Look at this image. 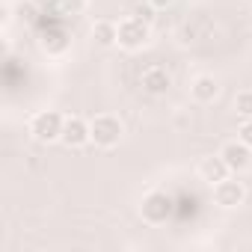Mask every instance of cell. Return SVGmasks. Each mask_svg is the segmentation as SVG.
Returning <instances> with one entry per match:
<instances>
[{"label": "cell", "mask_w": 252, "mask_h": 252, "mask_svg": "<svg viewBox=\"0 0 252 252\" xmlns=\"http://www.w3.org/2000/svg\"><path fill=\"white\" fill-rule=\"evenodd\" d=\"M63 125H65V116L57 113V110H42L30 119V134L33 140L39 143H57L63 137Z\"/></svg>", "instance_id": "obj_1"}, {"label": "cell", "mask_w": 252, "mask_h": 252, "mask_svg": "<svg viewBox=\"0 0 252 252\" xmlns=\"http://www.w3.org/2000/svg\"><path fill=\"white\" fill-rule=\"evenodd\" d=\"M89 134H92V143L98 149H113L122 140V122L110 113H101L89 122Z\"/></svg>", "instance_id": "obj_2"}, {"label": "cell", "mask_w": 252, "mask_h": 252, "mask_svg": "<svg viewBox=\"0 0 252 252\" xmlns=\"http://www.w3.org/2000/svg\"><path fill=\"white\" fill-rule=\"evenodd\" d=\"M140 214L149 225H163L169 217H172V199L163 193V190H152L143 196L140 202Z\"/></svg>", "instance_id": "obj_3"}, {"label": "cell", "mask_w": 252, "mask_h": 252, "mask_svg": "<svg viewBox=\"0 0 252 252\" xmlns=\"http://www.w3.org/2000/svg\"><path fill=\"white\" fill-rule=\"evenodd\" d=\"M152 36V24H146L143 18L131 15V18H125L119 21V45L125 51H140Z\"/></svg>", "instance_id": "obj_4"}, {"label": "cell", "mask_w": 252, "mask_h": 252, "mask_svg": "<svg viewBox=\"0 0 252 252\" xmlns=\"http://www.w3.org/2000/svg\"><path fill=\"white\" fill-rule=\"evenodd\" d=\"M63 146L68 149H80L86 143H92V134H89V122L80 119V116H68L65 125H63V137H60Z\"/></svg>", "instance_id": "obj_5"}, {"label": "cell", "mask_w": 252, "mask_h": 252, "mask_svg": "<svg viewBox=\"0 0 252 252\" xmlns=\"http://www.w3.org/2000/svg\"><path fill=\"white\" fill-rule=\"evenodd\" d=\"M220 155H222V160L228 163L231 172H246V169L252 166V149H249L243 140H231V143H225V146L220 149Z\"/></svg>", "instance_id": "obj_6"}, {"label": "cell", "mask_w": 252, "mask_h": 252, "mask_svg": "<svg viewBox=\"0 0 252 252\" xmlns=\"http://www.w3.org/2000/svg\"><path fill=\"white\" fill-rule=\"evenodd\" d=\"M243 199H246V187L240 181L222 178V181L214 184V202L220 208H237V205H243Z\"/></svg>", "instance_id": "obj_7"}, {"label": "cell", "mask_w": 252, "mask_h": 252, "mask_svg": "<svg viewBox=\"0 0 252 252\" xmlns=\"http://www.w3.org/2000/svg\"><path fill=\"white\" fill-rule=\"evenodd\" d=\"M140 83H143V89H146L149 95H166L169 86H172V77H169V71H166L163 65H152V68L143 71Z\"/></svg>", "instance_id": "obj_8"}, {"label": "cell", "mask_w": 252, "mask_h": 252, "mask_svg": "<svg viewBox=\"0 0 252 252\" xmlns=\"http://www.w3.org/2000/svg\"><path fill=\"white\" fill-rule=\"evenodd\" d=\"M190 95H193V101H196V104H214V101H217V95H220V83H217L214 77L202 74V77H196V80H193Z\"/></svg>", "instance_id": "obj_9"}, {"label": "cell", "mask_w": 252, "mask_h": 252, "mask_svg": "<svg viewBox=\"0 0 252 252\" xmlns=\"http://www.w3.org/2000/svg\"><path fill=\"white\" fill-rule=\"evenodd\" d=\"M199 172H202V178L214 187L217 181H222V178H228L231 175V169H228V163L222 160V155H214V158H205L202 160V166H199Z\"/></svg>", "instance_id": "obj_10"}, {"label": "cell", "mask_w": 252, "mask_h": 252, "mask_svg": "<svg viewBox=\"0 0 252 252\" xmlns=\"http://www.w3.org/2000/svg\"><path fill=\"white\" fill-rule=\"evenodd\" d=\"M92 36L101 48H110V45H119V24L113 21H95L92 24Z\"/></svg>", "instance_id": "obj_11"}, {"label": "cell", "mask_w": 252, "mask_h": 252, "mask_svg": "<svg viewBox=\"0 0 252 252\" xmlns=\"http://www.w3.org/2000/svg\"><path fill=\"white\" fill-rule=\"evenodd\" d=\"M234 110H237L243 119H252V89H246V92H240V95L234 98Z\"/></svg>", "instance_id": "obj_12"}, {"label": "cell", "mask_w": 252, "mask_h": 252, "mask_svg": "<svg viewBox=\"0 0 252 252\" xmlns=\"http://www.w3.org/2000/svg\"><path fill=\"white\" fill-rule=\"evenodd\" d=\"M86 6V0H60V12L63 15H80Z\"/></svg>", "instance_id": "obj_13"}, {"label": "cell", "mask_w": 252, "mask_h": 252, "mask_svg": "<svg viewBox=\"0 0 252 252\" xmlns=\"http://www.w3.org/2000/svg\"><path fill=\"white\" fill-rule=\"evenodd\" d=\"M237 140H243V143L252 149V119H246V122L240 125V131H237Z\"/></svg>", "instance_id": "obj_14"}, {"label": "cell", "mask_w": 252, "mask_h": 252, "mask_svg": "<svg viewBox=\"0 0 252 252\" xmlns=\"http://www.w3.org/2000/svg\"><path fill=\"white\" fill-rule=\"evenodd\" d=\"M33 3H36V9H42V12L60 9V0H33Z\"/></svg>", "instance_id": "obj_15"}, {"label": "cell", "mask_w": 252, "mask_h": 252, "mask_svg": "<svg viewBox=\"0 0 252 252\" xmlns=\"http://www.w3.org/2000/svg\"><path fill=\"white\" fill-rule=\"evenodd\" d=\"M134 15H137V18H143L146 24H152V18H155V15H152V6H137V9H134Z\"/></svg>", "instance_id": "obj_16"}, {"label": "cell", "mask_w": 252, "mask_h": 252, "mask_svg": "<svg viewBox=\"0 0 252 252\" xmlns=\"http://www.w3.org/2000/svg\"><path fill=\"white\" fill-rule=\"evenodd\" d=\"M149 3L155 6V9H166V6H172L175 0H149Z\"/></svg>", "instance_id": "obj_17"}, {"label": "cell", "mask_w": 252, "mask_h": 252, "mask_svg": "<svg viewBox=\"0 0 252 252\" xmlns=\"http://www.w3.org/2000/svg\"><path fill=\"white\" fill-rule=\"evenodd\" d=\"M249 3H252V0H249Z\"/></svg>", "instance_id": "obj_18"}]
</instances>
